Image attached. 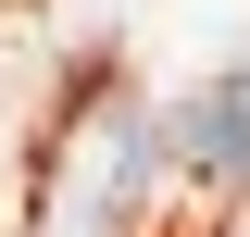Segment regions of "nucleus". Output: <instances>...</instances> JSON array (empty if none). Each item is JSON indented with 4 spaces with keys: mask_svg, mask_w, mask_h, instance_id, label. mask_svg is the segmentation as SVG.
<instances>
[{
    "mask_svg": "<svg viewBox=\"0 0 250 237\" xmlns=\"http://www.w3.org/2000/svg\"><path fill=\"white\" fill-rule=\"evenodd\" d=\"M163 162H188V175H213V187H250V50L225 62L213 88H188L175 113H150Z\"/></svg>",
    "mask_w": 250,
    "mask_h": 237,
    "instance_id": "f257e3e1",
    "label": "nucleus"
},
{
    "mask_svg": "<svg viewBox=\"0 0 250 237\" xmlns=\"http://www.w3.org/2000/svg\"><path fill=\"white\" fill-rule=\"evenodd\" d=\"M150 162H163L150 113H113V150H100V187H88V225H100V237H125V225H138V200H150Z\"/></svg>",
    "mask_w": 250,
    "mask_h": 237,
    "instance_id": "f03ea898",
    "label": "nucleus"
}]
</instances>
